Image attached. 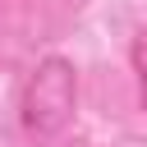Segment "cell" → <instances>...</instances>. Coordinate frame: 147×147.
<instances>
[{"mask_svg": "<svg viewBox=\"0 0 147 147\" xmlns=\"http://www.w3.org/2000/svg\"><path fill=\"white\" fill-rule=\"evenodd\" d=\"M78 115V69L69 55H41L18 92V124L32 142H55Z\"/></svg>", "mask_w": 147, "mask_h": 147, "instance_id": "6da1fadb", "label": "cell"}, {"mask_svg": "<svg viewBox=\"0 0 147 147\" xmlns=\"http://www.w3.org/2000/svg\"><path fill=\"white\" fill-rule=\"evenodd\" d=\"M129 69H133V83H138V106L147 110V28H138L133 41H129Z\"/></svg>", "mask_w": 147, "mask_h": 147, "instance_id": "7a4b0ae2", "label": "cell"}]
</instances>
